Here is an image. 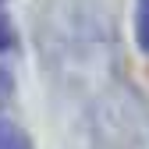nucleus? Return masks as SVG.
<instances>
[{
	"label": "nucleus",
	"instance_id": "nucleus-1",
	"mask_svg": "<svg viewBox=\"0 0 149 149\" xmlns=\"http://www.w3.org/2000/svg\"><path fill=\"white\" fill-rule=\"evenodd\" d=\"M0 149H32V142H29V135L14 121L0 117Z\"/></svg>",
	"mask_w": 149,
	"mask_h": 149
},
{
	"label": "nucleus",
	"instance_id": "nucleus-2",
	"mask_svg": "<svg viewBox=\"0 0 149 149\" xmlns=\"http://www.w3.org/2000/svg\"><path fill=\"white\" fill-rule=\"evenodd\" d=\"M135 36H139V46L149 53V0H139V14H135Z\"/></svg>",
	"mask_w": 149,
	"mask_h": 149
},
{
	"label": "nucleus",
	"instance_id": "nucleus-3",
	"mask_svg": "<svg viewBox=\"0 0 149 149\" xmlns=\"http://www.w3.org/2000/svg\"><path fill=\"white\" fill-rule=\"evenodd\" d=\"M11 46H14V29H11V22H7V18L0 14V53H4V50H11Z\"/></svg>",
	"mask_w": 149,
	"mask_h": 149
}]
</instances>
